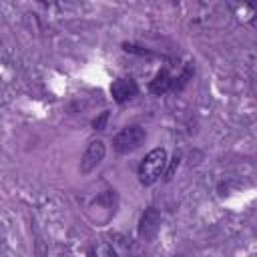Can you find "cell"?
I'll return each instance as SVG.
<instances>
[{
    "instance_id": "5",
    "label": "cell",
    "mask_w": 257,
    "mask_h": 257,
    "mask_svg": "<svg viewBox=\"0 0 257 257\" xmlns=\"http://www.w3.org/2000/svg\"><path fill=\"white\" fill-rule=\"evenodd\" d=\"M137 92H139V84H137L133 78H128V76L116 78V80L110 84V94H112V98H114L118 104H122V102L131 100V98H135Z\"/></svg>"
},
{
    "instance_id": "1",
    "label": "cell",
    "mask_w": 257,
    "mask_h": 257,
    "mask_svg": "<svg viewBox=\"0 0 257 257\" xmlns=\"http://www.w3.org/2000/svg\"><path fill=\"white\" fill-rule=\"evenodd\" d=\"M165 167H167V151L165 149L159 147V149H153L151 153H147L145 159L139 165V181H141V185L149 187V185L157 183L161 179Z\"/></svg>"
},
{
    "instance_id": "4",
    "label": "cell",
    "mask_w": 257,
    "mask_h": 257,
    "mask_svg": "<svg viewBox=\"0 0 257 257\" xmlns=\"http://www.w3.org/2000/svg\"><path fill=\"white\" fill-rule=\"evenodd\" d=\"M159 227H161V213L155 207H149L141 215V221H139V237L143 241H151L159 233Z\"/></svg>"
},
{
    "instance_id": "7",
    "label": "cell",
    "mask_w": 257,
    "mask_h": 257,
    "mask_svg": "<svg viewBox=\"0 0 257 257\" xmlns=\"http://www.w3.org/2000/svg\"><path fill=\"white\" fill-rule=\"evenodd\" d=\"M106 120H108V110L100 112V116H96V118L92 120V128H94V131H104Z\"/></svg>"
},
{
    "instance_id": "3",
    "label": "cell",
    "mask_w": 257,
    "mask_h": 257,
    "mask_svg": "<svg viewBox=\"0 0 257 257\" xmlns=\"http://www.w3.org/2000/svg\"><path fill=\"white\" fill-rule=\"evenodd\" d=\"M104 153H106L104 143H102V141H92V143L86 147V151H84V155H82V159H80V173H82V175H88L90 171H94V169L102 163Z\"/></svg>"
},
{
    "instance_id": "6",
    "label": "cell",
    "mask_w": 257,
    "mask_h": 257,
    "mask_svg": "<svg viewBox=\"0 0 257 257\" xmlns=\"http://www.w3.org/2000/svg\"><path fill=\"white\" fill-rule=\"evenodd\" d=\"M173 82H175V78L171 76V72H169L167 68H161V70L153 76V80H151V84H149V90H151L153 94H165V92H169V90L173 88Z\"/></svg>"
},
{
    "instance_id": "2",
    "label": "cell",
    "mask_w": 257,
    "mask_h": 257,
    "mask_svg": "<svg viewBox=\"0 0 257 257\" xmlns=\"http://www.w3.org/2000/svg\"><path fill=\"white\" fill-rule=\"evenodd\" d=\"M145 139H147L145 128L139 126V124H131V126L120 128V131L114 135V139H112V147H114L116 153L126 155V153L137 151V149L145 143Z\"/></svg>"
},
{
    "instance_id": "9",
    "label": "cell",
    "mask_w": 257,
    "mask_h": 257,
    "mask_svg": "<svg viewBox=\"0 0 257 257\" xmlns=\"http://www.w3.org/2000/svg\"><path fill=\"white\" fill-rule=\"evenodd\" d=\"M88 257H94V255H88Z\"/></svg>"
},
{
    "instance_id": "8",
    "label": "cell",
    "mask_w": 257,
    "mask_h": 257,
    "mask_svg": "<svg viewBox=\"0 0 257 257\" xmlns=\"http://www.w3.org/2000/svg\"><path fill=\"white\" fill-rule=\"evenodd\" d=\"M255 16H257V14H255ZM253 24H255V26H257V18H253Z\"/></svg>"
}]
</instances>
